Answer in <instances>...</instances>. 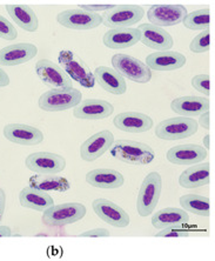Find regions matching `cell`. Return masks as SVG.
<instances>
[{
    "label": "cell",
    "mask_w": 215,
    "mask_h": 261,
    "mask_svg": "<svg viewBox=\"0 0 215 261\" xmlns=\"http://www.w3.org/2000/svg\"><path fill=\"white\" fill-rule=\"evenodd\" d=\"M110 153L113 158L121 163L136 166H145L155 159V152L151 146L128 139L114 141L110 148Z\"/></svg>",
    "instance_id": "1"
},
{
    "label": "cell",
    "mask_w": 215,
    "mask_h": 261,
    "mask_svg": "<svg viewBox=\"0 0 215 261\" xmlns=\"http://www.w3.org/2000/svg\"><path fill=\"white\" fill-rule=\"evenodd\" d=\"M82 100V92L74 87L52 88L40 95L38 105L45 112H61L74 109Z\"/></svg>",
    "instance_id": "2"
},
{
    "label": "cell",
    "mask_w": 215,
    "mask_h": 261,
    "mask_svg": "<svg viewBox=\"0 0 215 261\" xmlns=\"http://www.w3.org/2000/svg\"><path fill=\"white\" fill-rule=\"evenodd\" d=\"M161 192H163V178L158 172H151L146 175L137 199V211L140 217L145 218L154 213Z\"/></svg>",
    "instance_id": "3"
},
{
    "label": "cell",
    "mask_w": 215,
    "mask_h": 261,
    "mask_svg": "<svg viewBox=\"0 0 215 261\" xmlns=\"http://www.w3.org/2000/svg\"><path fill=\"white\" fill-rule=\"evenodd\" d=\"M198 122L193 118L175 117L160 121L155 126V136L161 140H182L198 132Z\"/></svg>",
    "instance_id": "4"
},
{
    "label": "cell",
    "mask_w": 215,
    "mask_h": 261,
    "mask_svg": "<svg viewBox=\"0 0 215 261\" xmlns=\"http://www.w3.org/2000/svg\"><path fill=\"white\" fill-rule=\"evenodd\" d=\"M86 212V207L83 203L65 202L45 210L41 220L47 226H66L82 220Z\"/></svg>",
    "instance_id": "5"
},
{
    "label": "cell",
    "mask_w": 215,
    "mask_h": 261,
    "mask_svg": "<svg viewBox=\"0 0 215 261\" xmlns=\"http://www.w3.org/2000/svg\"><path fill=\"white\" fill-rule=\"evenodd\" d=\"M58 61L61 68L67 73L71 79L75 80L85 88H92L95 85V79L91 68L78 55L74 52L64 49L58 56Z\"/></svg>",
    "instance_id": "6"
},
{
    "label": "cell",
    "mask_w": 215,
    "mask_h": 261,
    "mask_svg": "<svg viewBox=\"0 0 215 261\" xmlns=\"http://www.w3.org/2000/svg\"><path fill=\"white\" fill-rule=\"evenodd\" d=\"M113 70L122 78H127L138 84H147L152 79V71L143 61L132 56L118 53L112 57Z\"/></svg>",
    "instance_id": "7"
},
{
    "label": "cell",
    "mask_w": 215,
    "mask_h": 261,
    "mask_svg": "<svg viewBox=\"0 0 215 261\" xmlns=\"http://www.w3.org/2000/svg\"><path fill=\"white\" fill-rule=\"evenodd\" d=\"M145 15L144 7L139 5H119L103 13L102 22L111 29H126L136 25Z\"/></svg>",
    "instance_id": "8"
},
{
    "label": "cell",
    "mask_w": 215,
    "mask_h": 261,
    "mask_svg": "<svg viewBox=\"0 0 215 261\" xmlns=\"http://www.w3.org/2000/svg\"><path fill=\"white\" fill-rule=\"evenodd\" d=\"M58 24L63 28L75 31H88L99 28L102 24V17L99 13L74 9L61 11L57 15Z\"/></svg>",
    "instance_id": "9"
},
{
    "label": "cell",
    "mask_w": 215,
    "mask_h": 261,
    "mask_svg": "<svg viewBox=\"0 0 215 261\" xmlns=\"http://www.w3.org/2000/svg\"><path fill=\"white\" fill-rule=\"evenodd\" d=\"M26 167L37 174H58L66 167L63 155L51 152H36L25 160Z\"/></svg>",
    "instance_id": "10"
},
{
    "label": "cell",
    "mask_w": 215,
    "mask_h": 261,
    "mask_svg": "<svg viewBox=\"0 0 215 261\" xmlns=\"http://www.w3.org/2000/svg\"><path fill=\"white\" fill-rule=\"evenodd\" d=\"M92 208L94 213L113 227L125 228L130 222L128 213L117 203L105 198H98L92 202Z\"/></svg>",
    "instance_id": "11"
},
{
    "label": "cell",
    "mask_w": 215,
    "mask_h": 261,
    "mask_svg": "<svg viewBox=\"0 0 215 261\" xmlns=\"http://www.w3.org/2000/svg\"><path fill=\"white\" fill-rule=\"evenodd\" d=\"M186 15L187 9L182 5H153L147 11L151 24L161 29L181 24Z\"/></svg>",
    "instance_id": "12"
},
{
    "label": "cell",
    "mask_w": 215,
    "mask_h": 261,
    "mask_svg": "<svg viewBox=\"0 0 215 261\" xmlns=\"http://www.w3.org/2000/svg\"><path fill=\"white\" fill-rule=\"evenodd\" d=\"M36 73L39 79L49 88H70L73 87L72 79L59 65L48 59H40L37 61Z\"/></svg>",
    "instance_id": "13"
},
{
    "label": "cell",
    "mask_w": 215,
    "mask_h": 261,
    "mask_svg": "<svg viewBox=\"0 0 215 261\" xmlns=\"http://www.w3.org/2000/svg\"><path fill=\"white\" fill-rule=\"evenodd\" d=\"M113 143L114 136L111 130H100L84 141L80 147V156L86 163H92L102 156L107 151H110Z\"/></svg>",
    "instance_id": "14"
},
{
    "label": "cell",
    "mask_w": 215,
    "mask_h": 261,
    "mask_svg": "<svg viewBox=\"0 0 215 261\" xmlns=\"http://www.w3.org/2000/svg\"><path fill=\"white\" fill-rule=\"evenodd\" d=\"M207 155H208V152L201 145L183 144L173 146L168 149L166 158L173 165L192 166V165L202 163Z\"/></svg>",
    "instance_id": "15"
},
{
    "label": "cell",
    "mask_w": 215,
    "mask_h": 261,
    "mask_svg": "<svg viewBox=\"0 0 215 261\" xmlns=\"http://www.w3.org/2000/svg\"><path fill=\"white\" fill-rule=\"evenodd\" d=\"M114 106L112 103L102 99H86L82 100L74 109L73 116L80 120H101L112 116Z\"/></svg>",
    "instance_id": "16"
},
{
    "label": "cell",
    "mask_w": 215,
    "mask_h": 261,
    "mask_svg": "<svg viewBox=\"0 0 215 261\" xmlns=\"http://www.w3.org/2000/svg\"><path fill=\"white\" fill-rule=\"evenodd\" d=\"M4 137L11 143L22 146H36L44 141L43 130L25 124L6 125L4 127Z\"/></svg>",
    "instance_id": "17"
},
{
    "label": "cell",
    "mask_w": 215,
    "mask_h": 261,
    "mask_svg": "<svg viewBox=\"0 0 215 261\" xmlns=\"http://www.w3.org/2000/svg\"><path fill=\"white\" fill-rule=\"evenodd\" d=\"M140 32V41L148 48L156 52L170 51L174 45V39L167 31L152 24H143L138 28Z\"/></svg>",
    "instance_id": "18"
},
{
    "label": "cell",
    "mask_w": 215,
    "mask_h": 261,
    "mask_svg": "<svg viewBox=\"0 0 215 261\" xmlns=\"http://www.w3.org/2000/svg\"><path fill=\"white\" fill-rule=\"evenodd\" d=\"M113 124L118 129L127 133H145L153 128L154 122L147 114L140 112H121L114 118Z\"/></svg>",
    "instance_id": "19"
},
{
    "label": "cell",
    "mask_w": 215,
    "mask_h": 261,
    "mask_svg": "<svg viewBox=\"0 0 215 261\" xmlns=\"http://www.w3.org/2000/svg\"><path fill=\"white\" fill-rule=\"evenodd\" d=\"M38 48L34 44L19 43L6 46L0 49V65L3 66H17L29 63L37 56Z\"/></svg>",
    "instance_id": "20"
},
{
    "label": "cell",
    "mask_w": 215,
    "mask_h": 261,
    "mask_svg": "<svg viewBox=\"0 0 215 261\" xmlns=\"http://www.w3.org/2000/svg\"><path fill=\"white\" fill-rule=\"evenodd\" d=\"M171 109L180 117H200L201 114L209 111V100L208 98L197 97V95L179 97L171 102Z\"/></svg>",
    "instance_id": "21"
},
{
    "label": "cell",
    "mask_w": 215,
    "mask_h": 261,
    "mask_svg": "<svg viewBox=\"0 0 215 261\" xmlns=\"http://www.w3.org/2000/svg\"><path fill=\"white\" fill-rule=\"evenodd\" d=\"M145 64L151 71H175L185 66L186 57L175 51L154 52L147 56Z\"/></svg>",
    "instance_id": "22"
},
{
    "label": "cell",
    "mask_w": 215,
    "mask_h": 261,
    "mask_svg": "<svg viewBox=\"0 0 215 261\" xmlns=\"http://www.w3.org/2000/svg\"><path fill=\"white\" fill-rule=\"evenodd\" d=\"M140 41V32L138 29H111L103 34L102 43L112 49H124L132 47Z\"/></svg>",
    "instance_id": "23"
},
{
    "label": "cell",
    "mask_w": 215,
    "mask_h": 261,
    "mask_svg": "<svg viewBox=\"0 0 215 261\" xmlns=\"http://www.w3.org/2000/svg\"><path fill=\"white\" fill-rule=\"evenodd\" d=\"M86 182L97 189L115 190L124 185L125 178L120 172L112 168H97L86 174Z\"/></svg>",
    "instance_id": "24"
},
{
    "label": "cell",
    "mask_w": 215,
    "mask_h": 261,
    "mask_svg": "<svg viewBox=\"0 0 215 261\" xmlns=\"http://www.w3.org/2000/svg\"><path fill=\"white\" fill-rule=\"evenodd\" d=\"M93 75L95 82L109 93L121 95L127 91V84H126L125 78H122L113 68L107 66H99L95 68Z\"/></svg>",
    "instance_id": "25"
},
{
    "label": "cell",
    "mask_w": 215,
    "mask_h": 261,
    "mask_svg": "<svg viewBox=\"0 0 215 261\" xmlns=\"http://www.w3.org/2000/svg\"><path fill=\"white\" fill-rule=\"evenodd\" d=\"M19 202L25 208L37 211V212H44L48 207L55 205V200L47 192L30 186L20 191Z\"/></svg>",
    "instance_id": "26"
},
{
    "label": "cell",
    "mask_w": 215,
    "mask_h": 261,
    "mask_svg": "<svg viewBox=\"0 0 215 261\" xmlns=\"http://www.w3.org/2000/svg\"><path fill=\"white\" fill-rule=\"evenodd\" d=\"M209 184V163L192 165L179 176V185L183 189H198Z\"/></svg>",
    "instance_id": "27"
},
{
    "label": "cell",
    "mask_w": 215,
    "mask_h": 261,
    "mask_svg": "<svg viewBox=\"0 0 215 261\" xmlns=\"http://www.w3.org/2000/svg\"><path fill=\"white\" fill-rule=\"evenodd\" d=\"M190 221V216L185 210L178 207H166L153 214V227L163 229L173 226H182Z\"/></svg>",
    "instance_id": "28"
},
{
    "label": "cell",
    "mask_w": 215,
    "mask_h": 261,
    "mask_svg": "<svg viewBox=\"0 0 215 261\" xmlns=\"http://www.w3.org/2000/svg\"><path fill=\"white\" fill-rule=\"evenodd\" d=\"M29 186L45 192H65L71 190V182L65 176L58 174H36L29 179Z\"/></svg>",
    "instance_id": "29"
},
{
    "label": "cell",
    "mask_w": 215,
    "mask_h": 261,
    "mask_svg": "<svg viewBox=\"0 0 215 261\" xmlns=\"http://www.w3.org/2000/svg\"><path fill=\"white\" fill-rule=\"evenodd\" d=\"M7 13L19 28L26 32H36L39 28V20L34 11L28 5H7Z\"/></svg>",
    "instance_id": "30"
},
{
    "label": "cell",
    "mask_w": 215,
    "mask_h": 261,
    "mask_svg": "<svg viewBox=\"0 0 215 261\" xmlns=\"http://www.w3.org/2000/svg\"><path fill=\"white\" fill-rule=\"evenodd\" d=\"M180 206L186 212L199 217L209 216V199L199 194H185L180 198Z\"/></svg>",
    "instance_id": "31"
},
{
    "label": "cell",
    "mask_w": 215,
    "mask_h": 261,
    "mask_svg": "<svg viewBox=\"0 0 215 261\" xmlns=\"http://www.w3.org/2000/svg\"><path fill=\"white\" fill-rule=\"evenodd\" d=\"M209 9H200L187 13L182 24L186 29L192 31H206L209 30Z\"/></svg>",
    "instance_id": "32"
},
{
    "label": "cell",
    "mask_w": 215,
    "mask_h": 261,
    "mask_svg": "<svg viewBox=\"0 0 215 261\" xmlns=\"http://www.w3.org/2000/svg\"><path fill=\"white\" fill-rule=\"evenodd\" d=\"M209 30L202 31L200 34L193 38V40L190 44V51L200 55V53H206L209 51Z\"/></svg>",
    "instance_id": "33"
},
{
    "label": "cell",
    "mask_w": 215,
    "mask_h": 261,
    "mask_svg": "<svg viewBox=\"0 0 215 261\" xmlns=\"http://www.w3.org/2000/svg\"><path fill=\"white\" fill-rule=\"evenodd\" d=\"M192 234L191 229H188L185 225L173 226V227L163 228L155 234L156 238H188Z\"/></svg>",
    "instance_id": "34"
},
{
    "label": "cell",
    "mask_w": 215,
    "mask_h": 261,
    "mask_svg": "<svg viewBox=\"0 0 215 261\" xmlns=\"http://www.w3.org/2000/svg\"><path fill=\"white\" fill-rule=\"evenodd\" d=\"M18 37V31L6 18L0 15V39L9 41L14 40Z\"/></svg>",
    "instance_id": "35"
},
{
    "label": "cell",
    "mask_w": 215,
    "mask_h": 261,
    "mask_svg": "<svg viewBox=\"0 0 215 261\" xmlns=\"http://www.w3.org/2000/svg\"><path fill=\"white\" fill-rule=\"evenodd\" d=\"M192 86L198 92L208 97L209 93V75L208 74H197L192 79Z\"/></svg>",
    "instance_id": "36"
},
{
    "label": "cell",
    "mask_w": 215,
    "mask_h": 261,
    "mask_svg": "<svg viewBox=\"0 0 215 261\" xmlns=\"http://www.w3.org/2000/svg\"><path fill=\"white\" fill-rule=\"evenodd\" d=\"M111 236L110 231L106 228H93L88 229L86 232H83L80 234V238H109Z\"/></svg>",
    "instance_id": "37"
},
{
    "label": "cell",
    "mask_w": 215,
    "mask_h": 261,
    "mask_svg": "<svg viewBox=\"0 0 215 261\" xmlns=\"http://www.w3.org/2000/svg\"><path fill=\"white\" fill-rule=\"evenodd\" d=\"M115 5H80L79 9L87 11V12L98 13V12H107V11L114 9Z\"/></svg>",
    "instance_id": "38"
},
{
    "label": "cell",
    "mask_w": 215,
    "mask_h": 261,
    "mask_svg": "<svg viewBox=\"0 0 215 261\" xmlns=\"http://www.w3.org/2000/svg\"><path fill=\"white\" fill-rule=\"evenodd\" d=\"M197 122H198V125H200L202 128H205V129L208 130L209 129V126H210L209 112H205L203 114H201V116L199 117V120Z\"/></svg>",
    "instance_id": "39"
},
{
    "label": "cell",
    "mask_w": 215,
    "mask_h": 261,
    "mask_svg": "<svg viewBox=\"0 0 215 261\" xmlns=\"http://www.w3.org/2000/svg\"><path fill=\"white\" fill-rule=\"evenodd\" d=\"M5 206H6V194L5 191L0 189V222L3 220L4 212H5Z\"/></svg>",
    "instance_id": "40"
},
{
    "label": "cell",
    "mask_w": 215,
    "mask_h": 261,
    "mask_svg": "<svg viewBox=\"0 0 215 261\" xmlns=\"http://www.w3.org/2000/svg\"><path fill=\"white\" fill-rule=\"evenodd\" d=\"M10 85V76L0 67V87H6Z\"/></svg>",
    "instance_id": "41"
},
{
    "label": "cell",
    "mask_w": 215,
    "mask_h": 261,
    "mask_svg": "<svg viewBox=\"0 0 215 261\" xmlns=\"http://www.w3.org/2000/svg\"><path fill=\"white\" fill-rule=\"evenodd\" d=\"M13 237L12 229H11L9 226L0 225V238H10Z\"/></svg>",
    "instance_id": "42"
},
{
    "label": "cell",
    "mask_w": 215,
    "mask_h": 261,
    "mask_svg": "<svg viewBox=\"0 0 215 261\" xmlns=\"http://www.w3.org/2000/svg\"><path fill=\"white\" fill-rule=\"evenodd\" d=\"M203 148L205 149H207V151H208L209 149V134H206L205 137H203V146H202Z\"/></svg>",
    "instance_id": "43"
}]
</instances>
